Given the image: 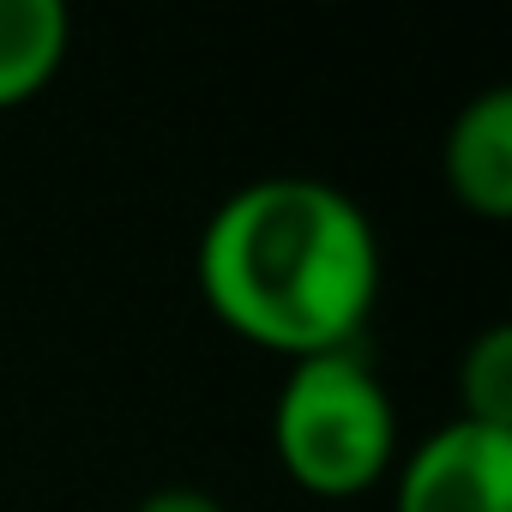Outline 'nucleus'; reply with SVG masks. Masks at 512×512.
<instances>
[{
    "mask_svg": "<svg viewBox=\"0 0 512 512\" xmlns=\"http://www.w3.org/2000/svg\"><path fill=\"white\" fill-rule=\"evenodd\" d=\"M199 296L247 344L290 362L350 350L380 302V235L320 175H260L199 229Z\"/></svg>",
    "mask_w": 512,
    "mask_h": 512,
    "instance_id": "1",
    "label": "nucleus"
},
{
    "mask_svg": "<svg viewBox=\"0 0 512 512\" xmlns=\"http://www.w3.org/2000/svg\"><path fill=\"white\" fill-rule=\"evenodd\" d=\"M272 446L308 494L320 500L368 494L398 452V410L374 362L356 344L290 362L272 404Z\"/></svg>",
    "mask_w": 512,
    "mask_h": 512,
    "instance_id": "2",
    "label": "nucleus"
},
{
    "mask_svg": "<svg viewBox=\"0 0 512 512\" xmlns=\"http://www.w3.org/2000/svg\"><path fill=\"white\" fill-rule=\"evenodd\" d=\"M392 512H512V428L440 422L398 464Z\"/></svg>",
    "mask_w": 512,
    "mask_h": 512,
    "instance_id": "3",
    "label": "nucleus"
},
{
    "mask_svg": "<svg viewBox=\"0 0 512 512\" xmlns=\"http://www.w3.org/2000/svg\"><path fill=\"white\" fill-rule=\"evenodd\" d=\"M440 169H446V187L464 211H476L488 223L512 217V91L506 85L476 91L452 115L446 145H440Z\"/></svg>",
    "mask_w": 512,
    "mask_h": 512,
    "instance_id": "4",
    "label": "nucleus"
},
{
    "mask_svg": "<svg viewBox=\"0 0 512 512\" xmlns=\"http://www.w3.org/2000/svg\"><path fill=\"white\" fill-rule=\"evenodd\" d=\"M73 19L61 0H0V109L31 103L67 61Z\"/></svg>",
    "mask_w": 512,
    "mask_h": 512,
    "instance_id": "5",
    "label": "nucleus"
},
{
    "mask_svg": "<svg viewBox=\"0 0 512 512\" xmlns=\"http://www.w3.org/2000/svg\"><path fill=\"white\" fill-rule=\"evenodd\" d=\"M458 416L512 428V326L506 320L482 326L458 356Z\"/></svg>",
    "mask_w": 512,
    "mask_h": 512,
    "instance_id": "6",
    "label": "nucleus"
},
{
    "mask_svg": "<svg viewBox=\"0 0 512 512\" xmlns=\"http://www.w3.org/2000/svg\"><path fill=\"white\" fill-rule=\"evenodd\" d=\"M133 512H229L211 488H193V482H163V488H151Z\"/></svg>",
    "mask_w": 512,
    "mask_h": 512,
    "instance_id": "7",
    "label": "nucleus"
}]
</instances>
